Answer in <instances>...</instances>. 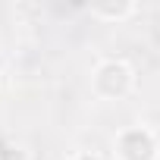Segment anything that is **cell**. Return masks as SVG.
Masks as SVG:
<instances>
[{
	"label": "cell",
	"instance_id": "1",
	"mask_svg": "<svg viewBox=\"0 0 160 160\" xmlns=\"http://www.w3.org/2000/svg\"><path fill=\"white\" fill-rule=\"evenodd\" d=\"M122 151H126L129 160H148L151 157V138L141 135V132H132V135L122 138Z\"/></svg>",
	"mask_w": 160,
	"mask_h": 160
},
{
	"label": "cell",
	"instance_id": "2",
	"mask_svg": "<svg viewBox=\"0 0 160 160\" xmlns=\"http://www.w3.org/2000/svg\"><path fill=\"white\" fill-rule=\"evenodd\" d=\"M82 160H94V157H82Z\"/></svg>",
	"mask_w": 160,
	"mask_h": 160
}]
</instances>
